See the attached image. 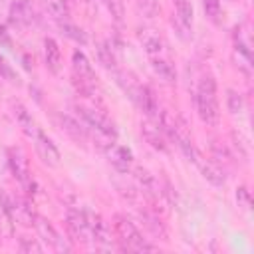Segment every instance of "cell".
<instances>
[{
  "mask_svg": "<svg viewBox=\"0 0 254 254\" xmlns=\"http://www.w3.org/2000/svg\"><path fill=\"white\" fill-rule=\"evenodd\" d=\"M113 234H115V240L119 244V250H123V252L157 250V246L151 244L125 214H115L113 216Z\"/></svg>",
  "mask_w": 254,
  "mask_h": 254,
  "instance_id": "1",
  "label": "cell"
},
{
  "mask_svg": "<svg viewBox=\"0 0 254 254\" xmlns=\"http://www.w3.org/2000/svg\"><path fill=\"white\" fill-rule=\"evenodd\" d=\"M196 111L202 123L216 125L220 119V107H218V95H216V81L212 75H202L196 87Z\"/></svg>",
  "mask_w": 254,
  "mask_h": 254,
  "instance_id": "2",
  "label": "cell"
},
{
  "mask_svg": "<svg viewBox=\"0 0 254 254\" xmlns=\"http://www.w3.org/2000/svg\"><path fill=\"white\" fill-rule=\"evenodd\" d=\"M0 206L6 212V216L14 222H20L24 226H34L36 220V212L32 210V206L20 198V196H8L6 192L0 194Z\"/></svg>",
  "mask_w": 254,
  "mask_h": 254,
  "instance_id": "3",
  "label": "cell"
},
{
  "mask_svg": "<svg viewBox=\"0 0 254 254\" xmlns=\"http://www.w3.org/2000/svg\"><path fill=\"white\" fill-rule=\"evenodd\" d=\"M34 228H36V232L40 234V238L46 242L48 248H52V250H56V252H69V250H71L69 238H64L62 232H60L48 218L36 214Z\"/></svg>",
  "mask_w": 254,
  "mask_h": 254,
  "instance_id": "4",
  "label": "cell"
},
{
  "mask_svg": "<svg viewBox=\"0 0 254 254\" xmlns=\"http://www.w3.org/2000/svg\"><path fill=\"white\" fill-rule=\"evenodd\" d=\"M65 228H67V236H69L71 242L91 244L89 242V226H87L85 208L67 206V212H65Z\"/></svg>",
  "mask_w": 254,
  "mask_h": 254,
  "instance_id": "5",
  "label": "cell"
},
{
  "mask_svg": "<svg viewBox=\"0 0 254 254\" xmlns=\"http://www.w3.org/2000/svg\"><path fill=\"white\" fill-rule=\"evenodd\" d=\"M85 216H87V226H89V242L97 248V250H111V232L107 222L93 210L85 208Z\"/></svg>",
  "mask_w": 254,
  "mask_h": 254,
  "instance_id": "6",
  "label": "cell"
},
{
  "mask_svg": "<svg viewBox=\"0 0 254 254\" xmlns=\"http://www.w3.org/2000/svg\"><path fill=\"white\" fill-rule=\"evenodd\" d=\"M8 163H10V169L14 173V177L20 181V185L32 192V187H34V181H32V175H30V163L24 155V151L20 147H10L8 149Z\"/></svg>",
  "mask_w": 254,
  "mask_h": 254,
  "instance_id": "7",
  "label": "cell"
},
{
  "mask_svg": "<svg viewBox=\"0 0 254 254\" xmlns=\"http://www.w3.org/2000/svg\"><path fill=\"white\" fill-rule=\"evenodd\" d=\"M135 175V181H137V185H139V192L141 194H145L151 202H157V200H161V198H165V190L161 189V185H159V181H157V177L155 175H151L147 169H143V167H137L135 171H133Z\"/></svg>",
  "mask_w": 254,
  "mask_h": 254,
  "instance_id": "8",
  "label": "cell"
},
{
  "mask_svg": "<svg viewBox=\"0 0 254 254\" xmlns=\"http://www.w3.org/2000/svg\"><path fill=\"white\" fill-rule=\"evenodd\" d=\"M190 163L196 165V169L200 171V175H202L210 185H214V187H224L226 175H224V169H222L218 163H212V161L204 159L198 151L194 153V157L190 159Z\"/></svg>",
  "mask_w": 254,
  "mask_h": 254,
  "instance_id": "9",
  "label": "cell"
},
{
  "mask_svg": "<svg viewBox=\"0 0 254 254\" xmlns=\"http://www.w3.org/2000/svg\"><path fill=\"white\" fill-rule=\"evenodd\" d=\"M8 18H10V24L18 28H28L36 22V10L30 0H12Z\"/></svg>",
  "mask_w": 254,
  "mask_h": 254,
  "instance_id": "10",
  "label": "cell"
},
{
  "mask_svg": "<svg viewBox=\"0 0 254 254\" xmlns=\"http://www.w3.org/2000/svg\"><path fill=\"white\" fill-rule=\"evenodd\" d=\"M34 141V147H36V153H38V157L42 159V163L44 165H48V167H58L60 165V151H58V147L54 145V141L40 129L38 131V135L32 139Z\"/></svg>",
  "mask_w": 254,
  "mask_h": 254,
  "instance_id": "11",
  "label": "cell"
},
{
  "mask_svg": "<svg viewBox=\"0 0 254 254\" xmlns=\"http://www.w3.org/2000/svg\"><path fill=\"white\" fill-rule=\"evenodd\" d=\"M103 151H105L107 161L111 163V167L115 171H119V173H129L131 171V167H133V153H131V149H127L123 145H117L113 141Z\"/></svg>",
  "mask_w": 254,
  "mask_h": 254,
  "instance_id": "12",
  "label": "cell"
},
{
  "mask_svg": "<svg viewBox=\"0 0 254 254\" xmlns=\"http://www.w3.org/2000/svg\"><path fill=\"white\" fill-rule=\"evenodd\" d=\"M141 135H143V139L153 147V149H157V151H161V153H167L169 151V139H167V135H165V131L161 129V125L157 123V121H153V119H147V121H143L141 123Z\"/></svg>",
  "mask_w": 254,
  "mask_h": 254,
  "instance_id": "13",
  "label": "cell"
},
{
  "mask_svg": "<svg viewBox=\"0 0 254 254\" xmlns=\"http://www.w3.org/2000/svg\"><path fill=\"white\" fill-rule=\"evenodd\" d=\"M133 103L147 115V119L157 121V117H159V101H157V95H155L153 87H149V85H139V91H137Z\"/></svg>",
  "mask_w": 254,
  "mask_h": 254,
  "instance_id": "14",
  "label": "cell"
},
{
  "mask_svg": "<svg viewBox=\"0 0 254 254\" xmlns=\"http://www.w3.org/2000/svg\"><path fill=\"white\" fill-rule=\"evenodd\" d=\"M60 127L62 131H65V135L69 139H73L75 143H85L89 133H87V127L81 119L77 117H71V115H60Z\"/></svg>",
  "mask_w": 254,
  "mask_h": 254,
  "instance_id": "15",
  "label": "cell"
},
{
  "mask_svg": "<svg viewBox=\"0 0 254 254\" xmlns=\"http://www.w3.org/2000/svg\"><path fill=\"white\" fill-rule=\"evenodd\" d=\"M12 113H14V119H16V123H18V127L22 129V133H24L26 137L34 139V137L38 135L40 127H38V123L34 121L32 113H30L22 103H18V101L12 103Z\"/></svg>",
  "mask_w": 254,
  "mask_h": 254,
  "instance_id": "16",
  "label": "cell"
},
{
  "mask_svg": "<svg viewBox=\"0 0 254 254\" xmlns=\"http://www.w3.org/2000/svg\"><path fill=\"white\" fill-rule=\"evenodd\" d=\"M139 40L145 48V52L153 58V56H161L163 50H165V42L161 38V34L153 28H141L139 30Z\"/></svg>",
  "mask_w": 254,
  "mask_h": 254,
  "instance_id": "17",
  "label": "cell"
},
{
  "mask_svg": "<svg viewBox=\"0 0 254 254\" xmlns=\"http://www.w3.org/2000/svg\"><path fill=\"white\" fill-rule=\"evenodd\" d=\"M44 62L52 73H58L62 67V50L54 38H44Z\"/></svg>",
  "mask_w": 254,
  "mask_h": 254,
  "instance_id": "18",
  "label": "cell"
},
{
  "mask_svg": "<svg viewBox=\"0 0 254 254\" xmlns=\"http://www.w3.org/2000/svg\"><path fill=\"white\" fill-rule=\"evenodd\" d=\"M151 67H153L155 75L159 79H163L165 83H175L177 81V71H175V67L169 60H165L161 56H153L151 58Z\"/></svg>",
  "mask_w": 254,
  "mask_h": 254,
  "instance_id": "19",
  "label": "cell"
},
{
  "mask_svg": "<svg viewBox=\"0 0 254 254\" xmlns=\"http://www.w3.org/2000/svg\"><path fill=\"white\" fill-rule=\"evenodd\" d=\"M44 2V10L50 18H54L56 22H64L69 16V8L65 0H42Z\"/></svg>",
  "mask_w": 254,
  "mask_h": 254,
  "instance_id": "20",
  "label": "cell"
},
{
  "mask_svg": "<svg viewBox=\"0 0 254 254\" xmlns=\"http://www.w3.org/2000/svg\"><path fill=\"white\" fill-rule=\"evenodd\" d=\"M97 58H99V62H101L107 69H111V71L117 69V60H115L111 42H105V44H99V46H97Z\"/></svg>",
  "mask_w": 254,
  "mask_h": 254,
  "instance_id": "21",
  "label": "cell"
},
{
  "mask_svg": "<svg viewBox=\"0 0 254 254\" xmlns=\"http://www.w3.org/2000/svg\"><path fill=\"white\" fill-rule=\"evenodd\" d=\"M175 2V10H177V16L181 20V24L185 28H190L192 26V4L190 0H173Z\"/></svg>",
  "mask_w": 254,
  "mask_h": 254,
  "instance_id": "22",
  "label": "cell"
},
{
  "mask_svg": "<svg viewBox=\"0 0 254 254\" xmlns=\"http://www.w3.org/2000/svg\"><path fill=\"white\" fill-rule=\"evenodd\" d=\"M60 24V30L64 32V36H67L69 40H73V42H77V44H87V36H85V32L81 30V28H77V26H73V24H69L67 20H64V22H58Z\"/></svg>",
  "mask_w": 254,
  "mask_h": 254,
  "instance_id": "23",
  "label": "cell"
},
{
  "mask_svg": "<svg viewBox=\"0 0 254 254\" xmlns=\"http://www.w3.org/2000/svg\"><path fill=\"white\" fill-rule=\"evenodd\" d=\"M226 109L232 115H238L244 111V97L236 89H226Z\"/></svg>",
  "mask_w": 254,
  "mask_h": 254,
  "instance_id": "24",
  "label": "cell"
},
{
  "mask_svg": "<svg viewBox=\"0 0 254 254\" xmlns=\"http://www.w3.org/2000/svg\"><path fill=\"white\" fill-rule=\"evenodd\" d=\"M202 8H204L206 18H208L212 24H220V20H222V6H220V0H202Z\"/></svg>",
  "mask_w": 254,
  "mask_h": 254,
  "instance_id": "25",
  "label": "cell"
},
{
  "mask_svg": "<svg viewBox=\"0 0 254 254\" xmlns=\"http://www.w3.org/2000/svg\"><path fill=\"white\" fill-rule=\"evenodd\" d=\"M107 10L111 12L113 20L115 22H123V16H125V6H123V0H103Z\"/></svg>",
  "mask_w": 254,
  "mask_h": 254,
  "instance_id": "26",
  "label": "cell"
},
{
  "mask_svg": "<svg viewBox=\"0 0 254 254\" xmlns=\"http://www.w3.org/2000/svg\"><path fill=\"white\" fill-rule=\"evenodd\" d=\"M212 157L218 161V163H222V165H228V163H232V155L228 153V149L222 145V143H212Z\"/></svg>",
  "mask_w": 254,
  "mask_h": 254,
  "instance_id": "27",
  "label": "cell"
},
{
  "mask_svg": "<svg viewBox=\"0 0 254 254\" xmlns=\"http://www.w3.org/2000/svg\"><path fill=\"white\" fill-rule=\"evenodd\" d=\"M135 2H137L139 10H141L145 16H157L159 10H161L157 0H135Z\"/></svg>",
  "mask_w": 254,
  "mask_h": 254,
  "instance_id": "28",
  "label": "cell"
},
{
  "mask_svg": "<svg viewBox=\"0 0 254 254\" xmlns=\"http://www.w3.org/2000/svg\"><path fill=\"white\" fill-rule=\"evenodd\" d=\"M236 202H238V206H242V208H250V204H252V198H250V190L246 189V187H238L236 189Z\"/></svg>",
  "mask_w": 254,
  "mask_h": 254,
  "instance_id": "29",
  "label": "cell"
},
{
  "mask_svg": "<svg viewBox=\"0 0 254 254\" xmlns=\"http://www.w3.org/2000/svg\"><path fill=\"white\" fill-rule=\"evenodd\" d=\"M20 250L22 252H42V246L36 240L28 238V236H22L20 238Z\"/></svg>",
  "mask_w": 254,
  "mask_h": 254,
  "instance_id": "30",
  "label": "cell"
},
{
  "mask_svg": "<svg viewBox=\"0 0 254 254\" xmlns=\"http://www.w3.org/2000/svg\"><path fill=\"white\" fill-rule=\"evenodd\" d=\"M0 73H2L4 77H8V81H12V83H16V81H18V75L10 69V65L6 64V60H4V58H0Z\"/></svg>",
  "mask_w": 254,
  "mask_h": 254,
  "instance_id": "31",
  "label": "cell"
},
{
  "mask_svg": "<svg viewBox=\"0 0 254 254\" xmlns=\"http://www.w3.org/2000/svg\"><path fill=\"white\" fill-rule=\"evenodd\" d=\"M10 46H12V38L6 32V28L0 26V48H10Z\"/></svg>",
  "mask_w": 254,
  "mask_h": 254,
  "instance_id": "32",
  "label": "cell"
},
{
  "mask_svg": "<svg viewBox=\"0 0 254 254\" xmlns=\"http://www.w3.org/2000/svg\"><path fill=\"white\" fill-rule=\"evenodd\" d=\"M65 2H69V0H65Z\"/></svg>",
  "mask_w": 254,
  "mask_h": 254,
  "instance_id": "33",
  "label": "cell"
}]
</instances>
